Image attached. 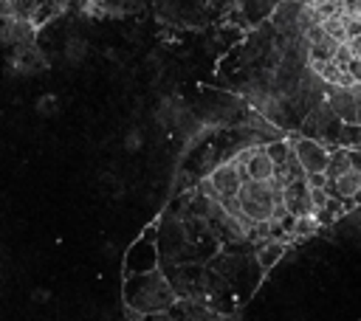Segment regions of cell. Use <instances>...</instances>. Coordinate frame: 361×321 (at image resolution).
<instances>
[{
  "mask_svg": "<svg viewBox=\"0 0 361 321\" xmlns=\"http://www.w3.org/2000/svg\"><path fill=\"white\" fill-rule=\"evenodd\" d=\"M178 293L158 265L149 270L127 273L124 276V307L130 318L141 315H169V307H175Z\"/></svg>",
  "mask_w": 361,
  "mask_h": 321,
  "instance_id": "cell-1",
  "label": "cell"
},
{
  "mask_svg": "<svg viewBox=\"0 0 361 321\" xmlns=\"http://www.w3.org/2000/svg\"><path fill=\"white\" fill-rule=\"evenodd\" d=\"M262 149H265V155L274 160V166H282V163H285V160L293 155V149H290V141H288L285 135L265 141V144H262Z\"/></svg>",
  "mask_w": 361,
  "mask_h": 321,
  "instance_id": "cell-11",
  "label": "cell"
},
{
  "mask_svg": "<svg viewBox=\"0 0 361 321\" xmlns=\"http://www.w3.org/2000/svg\"><path fill=\"white\" fill-rule=\"evenodd\" d=\"M324 191L336 194L341 200H358L361 191V169H347L333 180H324Z\"/></svg>",
  "mask_w": 361,
  "mask_h": 321,
  "instance_id": "cell-6",
  "label": "cell"
},
{
  "mask_svg": "<svg viewBox=\"0 0 361 321\" xmlns=\"http://www.w3.org/2000/svg\"><path fill=\"white\" fill-rule=\"evenodd\" d=\"M279 186L282 180L274 175L271 180H243L237 189V206L251 222H265L274 214V206L279 203Z\"/></svg>",
  "mask_w": 361,
  "mask_h": 321,
  "instance_id": "cell-2",
  "label": "cell"
},
{
  "mask_svg": "<svg viewBox=\"0 0 361 321\" xmlns=\"http://www.w3.org/2000/svg\"><path fill=\"white\" fill-rule=\"evenodd\" d=\"M11 70L20 73V76H31V73H39L48 68V56L37 48V42H25V45H17L14 54H11Z\"/></svg>",
  "mask_w": 361,
  "mask_h": 321,
  "instance_id": "cell-4",
  "label": "cell"
},
{
  "mask_svg": "<svg viewBox=\"0 0 361 321\" xmlns=\"http://www.w3.org/2000/svg\"><path fill=\"white\" fill-rule=\"evenodd\" d=\"M195 191H200V194H206V197H217V191H214V186H212V180H209V177H206V180H200Z\"/></svg>",
  "mask_w": 361,
  "mask_h": 321,
  "instance_id": "cell-16",
  "label": "cell"
},
{
  "mask_svg": "<svg viewBox=\"0 0 361 321\" xmlns=\"http://www.w3.org/2000/svg\"><path fill=\"white\" fill-rule=\"evenodd\" d=\"M285 253H288L285 237H268V239L257 242V265H259V270H271L274 265L282 262Z\"/></svg>",
  "mask_w": 361,
  "mask_h": 321,
  "instance_id": "cell-7",
  "label": "cell"
},
{
  "mask_svg": "<svg viewBox=\"0 0 361 321\" xmlns=\"http://www.w3.org/2000/svg\"><path fill=\"white\" fill-rule=\"evenodd\" d=\"M336 144H338V146H358V144H361L358 121H341V130H338Z\"/></svg>",
  "mask_w": 361,
  "mask_h": 321,
  "instance_id": "cell-12",
  "label": "cell"
},
{
  "mask_svg": "<svg viewBox=\"0 0 361 321\" xmlns=\"http://www.w3.org/2000/svg\"><path fill=\"white\" fill-rule=\"evenodd\" d=\"M209 180H212L217 197H231V194H237V189H240V183H243V177H240V172H237V166H234L231 160L214 163L212 172H209Z\"/></svg>",
  "mask_w": 361,
  "mask_h": 321,
  "instance_id": "cell-5",
  "label": "cell"
},
{
  "mask_svg": "<svg viewBox=\"0 0 361 321\" xmlns=\"http://www.w3.org/2000/svg\"><path fill=\"white\" fill-rule=\"evenodd\" d=\"M319 231H322V225H319L316 214H293V220L288 225V239L305 242V239H313Z\"/></svg>",
  "mask_w": 361,
  "mask_h": 321,
  "instance_id": "cell-9",
  "label": "cell"
},
{
  "mask_svg": "<svg viewBox=\"0 0 361 321\" xmlns=\"http://www.w3.org/2000/svg\"><path fill=\"white\" fill-rule=\"evenodd\" d=\"M144 146V132H141V127H130V132L124 135V149L127 152H138Z\"/></svg>",
  "mask_w": 361,
  "mask_h": 321,
  "instance_id": "cell-14",
  "label": "cell"
},
{
  "mask_svg": "<svg viewBox=\"0 0 361 321\" xmlns=\"http://www.w3.org/2000/svg\"><path fill=\"white\" fill-rule=\"evenodd\" d=\"M59 99L54 96V93H45V96H39L37 99V113L39 115H56L59 113V104H56Z\"/></svg>",
  "mask_w": 361,
  "mask_h": 321,
  "instance_id": "cell-13",
  "label": "cell"
},
{
  "mask_svg": "<svg viewBox=\"0 0 361 321\" xmlns=\"http://www.w3.org/2000/svg\"><path fill=\"white\" fill-rule=\"evenodd\" d=\"M87 51H90V45H87V39L85 37H79V34H71L68 39H65V62L68 65H82L85 59H87Z\"/></svg>",
  "mask_w": 361,
  "mask_h": 321,
  "instance_id": "cell-10",
  "label": "cell"
},
{
  "mask_svg": "<svg viewBox=\"0 0 361 321\" xmlns=\"http://www.w3.org/2000/svg\"><path fill=\"white\" fill-rule=\"evenodd\" d=\"M183 99L178 96V93H169V96H161L158 99V107H155V124L158 127H164V130H172L175 127V121H178V115L183 113Z\"/></svg>",
  "mask_w": 361,
  "mask_h": 321,
  "instance_id": "cell-8",
  "label": "cell"
},
{
  "mask_svg": "<svg viewBox=\"0 0 361 321\" xmlns=\"http://www.w3.org/2000/svg\"><path fill=\"white\" fill-rule=\"evenodd\" d=\"M358 34H361L358 17H347V14H344V39H353V37H358Z\"/></svg>",
  "mask_w": 361,
  "mask_h": 321,
  "instance_id": "cell-15",
  "label": "cell"
},
{
  "mask_svg": "<svg viewBox=\"0 0 361 321\" xmlns=\"http://www.w3.org/2000/svg\"><path fill=\"white\" fill-rule=\"evenodd\" d=\"M152 237H155V228H147V234L141 239H135V245H130L124 273H138V270H149L158 265L161 251H158V242Z\"/></svg>",
  "mask_w": 361,
  "mask_h": 321,
  "instance_id": "cell-3",
  "label": "cell"
}]
</instances>
